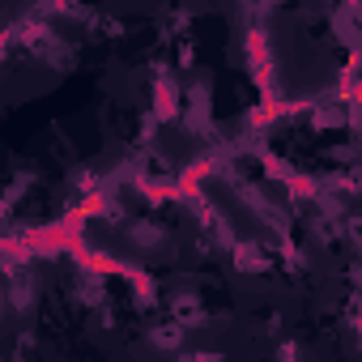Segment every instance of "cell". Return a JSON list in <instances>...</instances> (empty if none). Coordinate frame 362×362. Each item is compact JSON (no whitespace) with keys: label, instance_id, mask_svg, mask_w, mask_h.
Wrapping results in <instances>:
<instances>
[{"label":"cell","instance_id":"cell-1","mask_svg":"<svg viewBox=\"0 0 362 362\" xmlns=\"http://www.w3.org/2000/svg\"><path fill=\"white\" fill-rule=\"evenodd\" d=\"M170 315L179 324H197V320H205V307L197 303V294H175L170 298Z\"/></svg>","mask_w":362,"mask_h":362},{"label":"cell","instance_id":"cell-2","mask_svg":"<svg viewBox=\"0 0 362 362\" xmlns=\"http://www.w3.org/2000/svg\"><path fill=\"white\" fill-rule=\"evenodd\" d=\"M184 328H188V324H179V320H170L166 328H153V332H149V341H153L158 349H175L179 341H184Z\"/></svg>","mask_w":362,"mask_h":362},{"label":"cell","instance_id":"cell-3","mask_svg":"<svg viewBox=\"0 0 362 362\" xmlns=\"http://www.w3.org/2000/svg\"><path fill=\"white\" fill-rule=\"evenodd\" d=\"M166 239V230H158L153 222H136L132 226V243H141V247H158Z\"/></svg>","mask_w":362,"mask_h":362},{"label":"cell","instance_id":"cell-4","mask_svg":"<svg viewBox=\"0 0 362 362\" xmlns=\"http://www.w3.org/2000/svg\"><path fill=\"white\" fill-rule=\"evenodd\" d=\"M273 5V0H239V9L247 13V22H260L264 18V9Z\"/></svg>","mask_w":362,"mask_h":362},{"label":"cell","instance_id":"cell-5","mask_svg":"<svg viewBox=\"0 0 362 362\" xmlns=\"http://www.w3.org/2000/svg\"><path fill=\"white\" fill-rule=\"evenodd\" d=\"M235 256H243L239 264H243V269H252V273H256V269H264V256H260L256 247H235Z\"/></svg>","mask_w":362,"mask_h":362},{"label":"cell","instance_id":"cell-6","mask_svg":"<svg viewBox=\"0 0 362 362\" xmlns=\"http://www.w3.org/2000/svg\"><path fill=\"white\" fill-rule=\"evenodd\" d=\"M354 281H358V286H362V264H358V269H354Z\"/></svg>","mask_w":362,"mask_h":362}]
</instances>
